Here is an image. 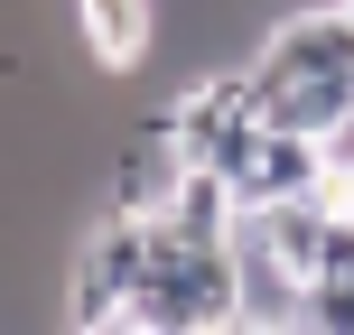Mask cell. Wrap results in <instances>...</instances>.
<instances>
[{"instance_id": "cell-3", "label": "cell", "mask_w": 354, "mask_h": 335, "mask_svg": "<svg viewBox=\"0 0 354 335\" xmlns=\"http://www.w3.org/2000/svg\"><path fill=\"white\" fill-rule=\"evenodd\" d=\"M243 205H280V195H326V140L289 122H252V140L224 159Z\"/></svg>"}, {"instance_id": "cell-2", "label": "cell", "mask_w": 354, "mask_h": 335, "mask_svg": "<svg viewBox=\"0 0 354 335\" xmlns=\"http://www.w3.org/2000/svg\"><path fill=\"white\" fill-rule=\"evenodd\" d=\"M159 261V214L103 205L66 261V326H131V289Z\"/></svg>"}, {"instance_id": "cell-4", "label": "cell", "mask_w": 354, "mask_h": 335, "mask_svg": "<svg viewBox=\"0 0 354 335\" xmlns=\"http://www.w3.org/2000/svg\"><path fill=\"white\" fill-rule=\"evenodd\" d=\"M187 140L168 131V112H149V122H131L122 131V149H112V168H103V205H131V214H168V195H177V177H187Z\"/></svg>"}, {"instance_id": "cell-1", "label": "cell", "mask_w": 354, "mask_h": 335, "mask_svg": "<svg viewBox=\"0 0 354 335\" xmlns=\"http://www.w3.org/2000/svg\"><path fill=\"white\" fill-rule=\"evenodd\" d=\"M131 326L149 335H243V270L224 242H187L159 224V261L131 289Z\"/></svg>"}, {"instance_id": "cell-8", "label": "cell", "mask_w": 354, "mask_h": 335, "mask_svg": "<svg viewBox=\"0 0 354 335\" xmlns=\"http://www.w3.org/2000/svg\"><path fill=\"white\" fill-rule=\"evenodd\" d=\"M326 177H354V112L326 131Z\"/></svg>"}, {"instance_id": "cell-9", "label": "cell", "mask_w": 354, "mask_h": 335, "mask_svg": "<svg viewBox=\"0 0 354 335\" xmlns=\"http://www.w3.org/2000/svg\"><path fill=\"white\" fill-rule=\"evenodd\" d=\"M345 10H354V0H345Z\"/></svg>"}, {"instance_id": "cell-7", "label": "cell", "mask_w": 354, "mask_h": 335, "mask_svg": "<svg viewBox=\"0 0 354 335\" xmlns=\"http://www.w3.org/2000/svg\"><path fill=\"white\" fill-rule=\"evenodd\" d=\"M308 326L317 335H354V280L345 270H308Z\"/></svg>"}, {"instance_id": "cell-5", "label": "cell", "mask_w": 354, "mask_h": 335, "mask_svg": "<svg viewBox=\"0 0 354 335\" xmlns=\"http://www.w3.org/2000/svg\"><path fill=\"white\" fill-rule=\"evenodd\" d=\"M75 37L103 75H140L159 47V0H75Z\"/></svg>"}, {"instance_id": "cell-6", "label": "cell", "mask_w": 354, "mask_h": 335, "mask_svg": "<svg viewBox=\"0 0 354 335\" xmlns=\"http://www.w3.org/2000/svg\"><path fill=\"white\" fill-rule=\"evenodd\" d=\"M233 214H243L233 177H224V168H187L159 224H168V233H187V242H224V233H233Z\"/></svg>"}]
</instances>
